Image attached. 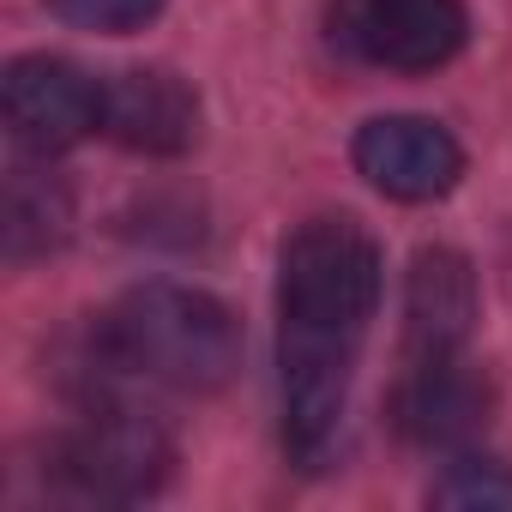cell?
<instances>
[{"label":"cell","instance_id":"11","mask_svg":"<svg viewBox=\"0 0 512 512\" xmlns=\"http://www.w3.org/2000/svg\"><path fill=\"white\" fill-rule=\"evenodd\" d=\"M67 187L49 181L43 169H13L7 181V253L13 260H31V253H49L67 235Z\"/></svg>","mask_w":512,"mask_h":512},{"label":"cell","instance_id":"5","mask_svg":"<svg viewBox=\"0 0 512 512\" xmlns=\"http://www.w3.org/2000/svg\"><path fill=\"white\" fill-rule=\"evenodd\" d=\"M470 37L464 0H344V43L392 73H434Z\"/></svg>","mask_w":512,"mask_h":512},{"label":"cell","instance_id":"8","mask_svg":"<svg viewBox=\"0 0 512 512\" xmlns=\"http://www.w3.org/2000/svg\"><path fill=\"white\" fill-rule=\"evenodd\" d=\"M350 356H356V338H320V332L284 326V434L308 464L338 434V416L350 398Z\"/></svg>","mask_w":512,"mask_h":512},{"label":"cell","instance_id":"10","mask_svg":"<svg viewBox=\"0 0 512 512\" xmlns=\"http://www.w3.org/2000/svg\"><path fill=\"white\" fill-rule=\"evenodd\" d=\"M476 326V272L452 247H422L410 284H404V332L416 356H446L464 350Z\"/></svg>","mask_w":512,"mask_h":512},{"label":"cell","instance_id":"6","mask_svg":"<svg viewBox=\"0 0 512 512\" xmlns=\"http://www.w3.org/2000/svg\"><path fill=\"white\" fill-rule=\"evenodd\" d=\"M356 169L368 175V187H380L386 199L404 205H428L446 199L464 175V151L440 121L422 115H380L356 133Z\"/></svg>","mask_w":512,"mask_h":512},{"label":"cell","instance_id":"13","mask_svg":"<svg viewBox=\"0 0 512 512\" xmlns=\"http://www.w3.org/2000/svg\"><path fill=\"white\" fill-rule=\"evenodd\" d=\"M55 13H61L67 25H79V31H109V37H121V31L151 25V19L163 13V0H55Z\"/></svg>","mask_w":512,"mask_h":512},{"label":"cell","instance_id":"12","mask_svg":"<svg viewBox=\"0 0 512 512\" xmlns=\"http://www.w3.org/2000/svg\"><path fill=\"white\" fill-rule=\"evenodd\" d=\"M428 500L434 506H458V512H476V506L500 512V506H512V464H500V458H458L428 488Z\"/></svg>","mask_w":512,"mask_h":512},{"label":"cell","instance_id":"3","mask_svg":"<svg viewBox=\"0 0 512 512\" xmlns=\"http://www.w3.org/2000/svg\"><path fill=\"white\" fill-rule=\"evenodd\" d=\"M55 464H61V482L73 500H115L121 506V500H145L163 488L175 446L151 416L103 404L61 440Z\"/></svg>","mask_w":512,"mask_h":512},{"label":"cell","instance_id":"4","mask_svg":"<svg viewBox=\"0 0 512 512\" xmlns=\"http://www.w3.org/2000/svg\"><path fill=\"white\" fill-rule=\"evenodd\" d=\"M0 109H7V127L25 151L55 157L103 127V85L85 79L73 61L25 55L0 79Z\"/></svg>","mask_w":512,"mask_h":512},{"label":"cell","instance_id":"7","mask_svg":"<svg viewBox=\"0 0 512 512\" xmlns=\"http://www.w3.org/2000/svg\"><path fill=\"white\" fill-rule=\"evenodd\" d=\"M488 410H494V392L458 350L416 356V368L398 380V398H392L398 434L416 446H464L482 434Z\"/></svg>","mask_w":512,"mask_h":512},{"label":"cell","instance_id":"1","mask_svg":"<svg viewBox=\"0 0 512 512\" xmlns=\"http://www.w3.org/2000/svg\"><path fill=\"white\" fill-rule=\"evenodd\" d=\"M109 356L145 380L175 392H217L241 368V326L235 314L187 284H139L103 320Z\"/></svg>","mask_w":512,"mask_h":512},{"label":"cell","instance_id":"9","mask_svg":"<svg viewBox=\"0 0 512 512\" xmlns=\"http://www.w3.org/2000/svg\"><path fill=\"white\" fill-rule=\"evenodd\" d=\"M103 133L145 157H181L199 139V97L163 67H133L103 85Z\"/></svg>","mask_w":512,"mask_h":512},{"label":"cell","instance_id":"2","mask_svg":"<svg viewBox=\"0 0 512 512\" xmlns=\"http://www.w3.org/2000/svg\"><path fill=\"white\" fill-rule=\"evenodd\" d=\"M380 247L356 217H308L278 260V302L290 332L320 338H362L380 308Z\"/></svg>","mask_w":512,"mask_h":512}]
</instances>
